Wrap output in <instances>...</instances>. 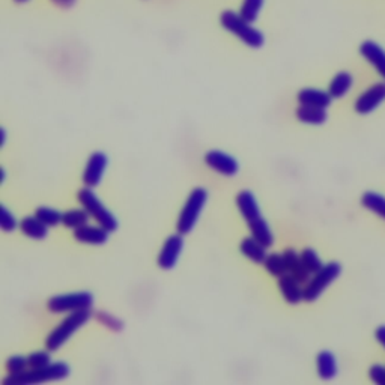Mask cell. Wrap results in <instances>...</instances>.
I'll return each mask as SVG.
<instances>
[{
  "mask_svg": "<svg viewBox=\"0 0 385 385\" xmlns=\"http://www.w3.org/2000/svg\"><path fill=\"white\" fill-rule=\"evenodd\" d=\"M301 283L294 275L283 274L278 277V288L282 290V295L289 304H298L304 300V289L300 286Z\"/></svg>",
  "mask_w": 385,
  "mask_h": 385,
  "instance_id": "9a60e30c",
  "label": "cell"
},
{
  "mask_svg": "<svg viewBox=\"0 0 385 385\" xmlns=\"http://www.w3.org/2000/svg\"><path fill=\"white\" fill-rule=\"evenodd\" d=\"M297 117L302 124L309 125H322L328 119L327 110L321 107H312V105H300L297 109Z\"/></svg>",
  "mask_w": 385,
  "mask_h": 385,
  "instance_id": "d6986e66",
  "label": "cell"
},
{
  "mask_svg": "<svg viewBox=\"0 0 385 385\" xmlns=\"http://www.w3.org/2000/svg\"><path fill=\"white\" fill-rule=\"evenodd\" d=\"M100 321H102L104 324H107V327H113V325H116L117 328H122V324H119V321H117V320H115V317H112L110 315L107 316V315H105V313H101V315H100Z\"/></svg>",
  "mask_w": 385,
  "mask_h": 385,
  "instance_id": "d6a6232c",
  "label": "cell"
},
{
  "mask_svg": "<svg viewBox=\"0 0 385 385\" xmlns=\"http://www.w3.org/2000/svg\"><path fill=\"white\" fill-rule=\"evenodd\" d=\"M71 369L66 363L58 362L51 363L46 367L24 370L17 375H9L4 379V385H32V384H44L50 381H60L68 378Z\"/></svg>",
  "mask_w": 385,
  "mask_h": 385,
  "instance_id": "7a4b0ae2",
  "label": "cell"
},
{
  "mask_svg": "<svg viewBox=\"0 0 385 385\" xmlns=\"http://www.w3.org/2000/svg\"><path fill=\"white\" fill-rule=\"evenodd\" d=\"M20 229L26 236H29L36 241L44 240V238L48 235V226H46L36 217H24L20 221Z\"/></svg>",
  "mask_w": 385,
  "mask_h": 385,
  "instance_id": "44dd1931",
  "label": "cell"
},
{
  "mask_svg": "<svg viewBox=\"0 0 385 385\" xmlns=\"http://www.w3.org/2000/svg\"><path fill=\"white\" fill-rule=\"evenodd\" d=\"M384 101H385V83H376L358 97V100L355 101V112L360 115H369Z\"/></svg>",
  "mask_w": 385,
  "mask_h": 385,
  "instance_id": "9c48e42d",
  "label": "cell"
},
{
  "mask_svg": "<svg viewBox=\"0 0 385 385\" xmlns=\"http://www.w3.org/2000/svg\"><path fill=\"white\" fill-rule=\"evenodd\" d=\"M35 217L41 220L46 226H48V228H53V226H58V224L62 223L63 214H60V212L56 211V209L43 206V208L36 209Z\"/></svg>",
  "mask_w": 385,
  "mask_h": 385,
  "instance_id": "484cf974",
  "label": "cell"
},
{
  "mask_svg": "<svg viewBox=\"0 0 385 385\" xmlns=\"http://www.w3.org/2000/svg\"><path fill=\"white\" fill-rule=\"evenodd\" d=\"M362 205L385 220V197L375 191H366L362 197Z\"/></svg>",
  "mask_w": 385,
  "mask_h": 385,
  "instance_id": "603a6c76",
  "label": "cell"
},
{
  "mask_svg": "<svg viewBox=\"0 0 385 385\" xmlns=\"http://www.w3.org/2000/svg\"><path fill=\"white\" fill-rule=\"evenodd\" d=\"M90 316H92L90 309L73 312L60 325H58L55 329L51 331L50 336L46 340L47 349L50 352L58 351L62 344H65L66 342L70 340V337L75 333L77 329H80L85 324L89 322Z\"/></svg>",
  "mask_w": 385,
  "mask_h": 385,
  "instance_id": "3957f363",
  "label": "cell"
},
{
  "mask_svg": "<svg viewBox=\"0 0 385 385\" xmlns=\"http://www.w3.org/2000/svg\"><path fill=\"white\" fill-rule=\"evenodd\" d=\"M16 2H19V4H23V2H28V0H16Z\"/></svg>",
  "mask_w": 385,
  "mask_h": 385,
  "instance_id": "d590c367",
  "label": "cell"
},
{
  "mask_svg": "<svg viewBox=\"0 0 385 385\" xmlns=\"http://www.w3.org/2000/svg\"><path fill=\"white\" fill-rule=\"evenodd\" d=\"M107 157L102 152H94L90 155L89 162L86 164L85 174H83V182L86 187L94 189L101 182V178L105 172V167H107Z\"/></svg>",
  "mask_w": 385,
  "mask_h": 385,
  "instance_id": "8fae6325",
  "label": "cell"
},
{
  "mask_svg": "<svg viewBox=\"0 0 385 385\" xmlns=\"http://www.w3.org/2000/svg\"><path fill=\"white\" fill-rule=\"evenodd\" d=\"M262 5H263V0H244L240 16L248 23H253L259 16Z\"/></svg>",
  "mask_w": 385,
  "mask_h": 385,
  "instance_id": "83f0119b",
  "label": "cell"
},
{
  "mask_svg": "<svg viewBox=\"0 0 385 385\" xmlns=\"http://www.w3.org/2000/svg\"><path fill=\"white\" fill-rule=\"evenodd\" d=\"M28 366H29V360L21 355L11 357V358H8V362H6V370H8L9 375L21 374V371H24Z\"/></svg>",
  "mask_w": 385,
  "mask_h": 385,
  "instance_id": "f1b7e54d",
  "label": "cell"
},
{
  "mask_svg": "<svg viewBox=\"0 0 385 385\" xmlns=\"http://www.w3.org/2000/svg\"><path fill=\"white\" fill-rule=\"evenodd\" d=\"M283 256H285L286 268H288L289 274L294 275L300 283L307 282L309 280V275H310V271L304 267L301 255H298L295 250L288 248L285 251V253H283Z\"/></svg>",
  "mask_w": 385,
  "mask_h": 385,
  "instance_id": "e0dca14e",
  "label": "cell"
},
{
  "mask_svg": "<svg viewBox=\"0 0 385 385\" xmlns=\"http://www.w3.org/2000/svg\"><path fill=\"white\" fill-rule=\"evenodd\" d=\"M89 217H90L89 212L85 208L83 209H71L63 214L62 224L70 229H77V228H80V226L88 224Z\"/></svg>",
  "mask_w": 385,
  "mask_h": 385,
  "instance_id": "cb8c5ba5",
  "label": "cell"
},
{
  "mask_svg": "<svg viewBox=\"0 0 385 385\" xmlns=\"http://www.w3.org/2000/svg\"><path fill=\"white\" fill-rule=\"evenodd\" d=\"M236 206L240 209L244 220L247 221L251 236L256 238V240L267 248L271 247L274 244V236L268 223L265 221V218L260 214V209L253 193L248 190L241 191L236 196Z\"/></svg>",
  "mask_w": 385,
  "mask_h": 385,
  "instance_id": "6da1fadb",
  "label": "cell"
},
{
  "mask_svg": "<svg viewBox=\"0 0 385 385\" xmlns=\"http://www.w3.org/2000/svg\"><path fill=\"white\" fill-rule=\"evenodd\" d=\"M17 220L14 217V214L6 208L2 206V211H0V226H2V229L5 232H12L14 229H17Z\"/></svg>",
  "mask_w": 385,
  "mask_h": 385,
  "instance_id": "f546056e",
  "label": "cell"
},
{
  "mask_svg": "<svg viewBox=\"0 0 385 385\" xmlns=\"http://www.w3.org/2000/svg\"><path fill=\"white\" fill-rule=\"evenodd\" d=\"M240 247H241V253L255 263H263L265 259H267V256H268L267 247L260 244L253 236L244 238Z\"/></svg>",
  "mask_w": 385,
  "mask_h": 385,
  "instance_id": "ac0fdd59",
  "label": "cell"
},
{
  "mask_svg": "<svg viewBox=\"0 0 385 385\" xmlns=\"http://www.w3.org/2000/svg\"><path fill=\"white\" fill-rule=\"evenodd\" d=\"M331 100L333 97L329 95V92L321 90V89H302L298 94V101L302 105H312V107H321L327 109L329 107Z\"/></svg>",
  "mask_w": 385,
  "mask_h": 385,
  "instance_id": "2e32d148",
  "label": "cell"
},
{
  "mask_svg": "<svg viewBox=\"0 0 385 385\" xmlns=\"http://www.w3.org/2000/svg\"><path fill=\"white\" fill-rule=\"evenodd\" d=\"M74 238L78 243L89 246H102L109 241V231H105L102 226L85 224L74 229Z\"/></svg>",
  "mask_w": 385,
  "mask_h": 385,
  "instance_id": "4fadbf2b",
  "label": "cell"
},
{
  "mask_svg": "<svg viewBox=\"0 0 385 385\" xmlns=\"http://www.w3.org/2000/svg\"><path fill=\"white\" fill-rule=\"evenodd\" d=\"M29 360V366L32 369H39V367H46L48 364H51V358H50V354L48 352H33L28 357Z\"/></svg>",
  "mask_w": 385,
  "mask_h": 385,
  "instance_id": "4dcf8cb0",
  "label": "cell"
},
{
  "mask_svg": "<svg viewBox=\"0 0 385 385\" xmlns=\"http://www.w3.org/2000/svg\"><path fill=\"white\" fill-rule=\"evenodd\" d=\"M263 265H265V268L268 270V273L274 277H282L288 271L283 255H277V253L270 255L267 256V259H265Z\"/></svg>",
  "mask_w": 385,
  "mask_h": 385,
  "instance_id": "d4e9b609",
  "label": "cell"
},
{
  "mask_svg": "<svg viewBox=\"0 0 385 385\" xmlns=\"http://www.w3.org/2000/svg\"><path fill=\"white\" fill-rule=\"evenodd\" d=\"M360 55L374 66L385 80V50L375 41H364L360 46Z\"/></svg>",
  "mask_w": 385,
  "mask_h": 385,
  "instance_id": "5bb4252c",
  "label": "cell"
},
{
  "mask_svg": "<svg viewBox=\"0 0 385 385\" xmlns=\"http://www.w3.org/2000/svg\"><path fill=\"white\" fill-rule=\"evenodd\" d=\"M375 337H376V340L382 344L384 349H385V325H381V327L376 328V331H375Z\"/></svg>",
  "mask_w": 385,
  "mask_h": 385,
  "instance_id": "836d02e7",
  "label": "cell"
},
{
  "mask_svg": "<svg viewBox=\"0 0 385 385\" xmlns=\"http://www.w3.org/2000/svg\"><path fill=\"white\" fill-rule=\"evenodd\" d=\"M352 83H354V78L349 73L342 71V73L336 74L328 86L329 95L333 98H343L351 90Z\"/></svg>",
  "mask_w": 385,
  "mask_h": 385,
  "instance_id": "7402d4cb",
  "label": "cell"
},
{
  "mask_svg": "<svg viewBox=\"0 0 385 385\" xmlns=\"http://www.w3.org/2000/svg\"><path fill=\"white\" fill-rule=\"evenodd\" d=\"M53 2H55L56 5L59 6H63V8H70L74 5L75 0H53Z\"/></svg>",
  "mask_w": 385,
  "mask_h": 385,
  "instance_id": "e575fe53",
  "label": "cell"
},
{
  "mask_svg": "<svg viewBox=\"0 0 385 385\" xmlns=\"http://www.w3.org/2000/svg\"><path fill=\"white\" fill-rule=\"evenodd\" d=\"M369 376L375 384L385 385V366L374 364L369 370Z\"/></svg>",
  "mask_w": 385,
  "mask_h": 385,
  "instance_id": "1f68e13d",
  "label": "cell"
},
{
  "mask_svg": "<svg viewBox=\"0 0 385 385\" xmlns=\"http://www.w3.org/2000/svg\"><path fill=\"white\" fill-rule=\"evenodd\" d=\"M205 163L224 176H233L240 170V164L235 158L221 151H209L205 155Z\"/></svg>",
  "mask_w": 385,
  "mask_h": 385,
  "instance_id": "30bf717a",
  "label": "cell"
},
{
  "mask_svg": "<svg viewBox=\"0 0 385 385\" xmlns=\"http://www.w3.org/2000/svg\"><path fill=\"white\" fill-rule=\"evenodd\" d=\"M340 273H342V265L339 262H329L324 265L320 271L315 273V277L307 283V286H305L304 301H307V302L316 301L324 294V290L331 283L337 280Z\"/></svg>",
  "mask_w": 385,
  "mask_h": 385,
  "instance_id": "52a82bcc",
  "label": "cell"
},
{
  "mask_svg": "<svg viewBox=\"0 0 385 385\" xmlns=\"http://www.w3.org/2000/svg\"><path fill=\"white\" fill-rule=\"evenodd\" d=\"M78 201L83 208L89 212V216L94 218L105 231L115 232L117 229V220L112 212L102 205V202L97 197L94 190L85 187L78 191Z\"/></svg>",
  "mask_w": 385,
  "mask_h": 385,
  "instance_id": "5b68a950",
  "label": "cell"
},
{
  "mask_svg": "<svg viewBox=\"0 0 385 385\" xmlns=\"http://www.w3.org/2000/svg\"><path fill=\"white\" fill-rule=\"evenodd\" d=\"M94 304V295L90 292H74V294L58 295L48 300L47 307L53 313L77 312L90 309Z\"/></svg>",
  "mask_w": 385,
  "mask_h": 385,
  "instance_id": "ba28073f",
  "label": "cell"
},
{
  "mask_svg": "<svg viewBox=\"0 0 385 385\" xmlns=\"http://www.w3.org/2000/svg\"><path fill=\"white\" fill-rule=\"evenodd\" d=\"M208 201V193L205 189H194L191 194L189 196V201L185 204L184 209L181 211V216L178 220V233L189 235L196 226L199 216H201L202 209L205 208V204Z\"/></svg>",
  "mask_w": 385,
  "mask_h": 385,
  "instance_id": "8992f818",
  "label": "cell"
},
{
  "mask_svg": "<svg viewBox=\"0 0 385 385\" xmlns=\"http://www.w3.org/2000/svg\"><path fill=\"white\" fill-rule=\"evenodd\" d=\"M316 364H317V374L325 381L333 379L337 375V360L334 354H331L329 351H322L320 352L316 358Z\"/></svg>",
  "mask_w": 385,
  "mask_h": 385,
  "instance_id": "ffe728a7",
  "label": "cell"
},
{
  "mask_svg": "<svg viewBox=\"0 0 385 385\" xmlns=\"http://www.w3.org/2000/svg\"><path fill=\"white\" fill-rule=\"evenodd\" d=\"M301 259H302L304 267L310 271V274L317 273L324 267L321 258L317 256V253L313 248H304L301 251Z\"/></svg>",
  "mask_w": 385,
  "mask_h": 385,
  "instance_id": "4316f807",
  "label": "cell"
},
{
  "mask_svg": "<svg viewBox=\"0 0 385 385\" xmlns=\"http://www.w3.org/2000/svg\"><path fill=\"white\" fill-rule=\"evenodd\" d=\"M221 26L232 33H235L251 48H260L265 43V38L260 31H258L253 26H250L247 20H244L241 16H238L233 11H224L220 17Z\"/></svg>",
  "mask_w": 385,
  "mask_h": 385,
  "instance_id": "277c9868",
  "label": "cell"
},
{
  "mask_svg": "<svg viewBox=\"0 0 385 385\" xmlns=\"http://www.w3.org/2000/svg\"><path fill=\"white\" fill-rule=\"evenodd\" d=\"M182 248H184V240L181 233L169 236L163 246L160 258H158V265H160V268L163 270L174 268L179 259Z\"/></svg>",
  "mask_w": 385,
  "mask_h": 385,
  "instance_id": "7c38bea8",
  "label": "cell"
}]
</instances>
